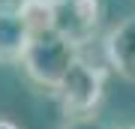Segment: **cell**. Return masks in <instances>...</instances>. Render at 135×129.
Returning <instances> with one entry per match:
<instances>
[{
  "label": "cell",
  "mask_w": 135,
  "mask_h": 129,
  "mask_svg": "<svg viewBox=\"0 0 135 129\" xmlns=\"http://www.w3.org/2000/svg\"><path fill=\"white\" fill-rule=\"evenodd\" d=\"M30 45V30L15 3H0V63H21Z\"/></svg>",
  "instance_id": "cell-5"
},
{
  "label": "cell",
  "mask_w": 135,
  "mask_h": 129,
  "mask_svg": "<svg viewBox=\"0 0 135 129\" xmlns=\"http://www.w3.org/2000/svg\"><path fill=\"white\" fill-rule=\"evenodd\" d=\"M0 129H18V126H15L9 117H0Z\"/></svg>",
  "instance_id": "cell-7"
},
{
  "label": "cell",
  "mask_w": 135,
  "mask_h": 129,
  "mask_svg": "<svg viewBox=\"0 0 135 129\" xmlns=\"http://www.w3.org/2000/svg\"><path fill=\"white\" fill-rule=\"evenodd\" d=\"M15 6H18V15H21V21L27 24L30 36L51 30V24H54V9H57V0H18Z\"/></svg>",
  "instance_id": "cell-6"
},
{
  "label": "cell",
  "mask_w": 135,
  "mask_h": 129,
  "mask_svg": "<svg viewBox=\"0 0 135 129\" xmlns=\"http://www.w3.org/2000/svg\"><path fill=\"white\" fill-rule=\"evenodd\" d=\"M75 57H78V48H72L66 39H60L54 30H45V33L30 36V45H27L21 63H24L27 75L36 84L57 90V84L63 81V75L69 72Z\"/></svg>",
  "instance_id": "cell-1"
},
{
  "label": "cell",
  "mask_w": 135,
  "mask_h": 129,
  "mask_svg": "<svg viewBox=\"0 0 135 129\" xmlns=\"http://www.w3.org/2000/svg\"><path fill=\"white\" fill-rule=\"evenodd\" d=\"M102 18V3L99 0H57L51 30L60 39H66L72 48H81L96 36Z\"/></svg>",
  "instance_id": "cell-3"
},
{
  "label": "cell",
  "mask_w": 135,
  "mask_h": 129,
  "mask_svg": "<svg viewBox=\"0 0 135 129\" xmlns=\"http://www.w3.org/2000/svg\"><path fill=\"white\" fill-rule=\"evenodd\" d=\"M105 75L108 72L96 66V63L84 60L81 54L72 60L69 72L63 75V81L57 84L60 105L66 117H87L93 108L102 102V90H105Z\"/></svg>",
  "instance_id": "cell-2"
},
{
  "label": "cell",
  "mask_w": 135,
  "mask_h": 129,
  "mask_svg": "<svg viewBox=\"0 0 135 129\" xmlns=\"http://www.w3.org/2000/svg\"><path fill=\"white\" fill-rule=\"evenodd\" d=\"M126 129H135V123H132V126H126Z\"/></svg>",
  "instance_id": "cell-8"
},
{
  "label": "cell",
  "mask_w": 135,
  "mask_h": 129,
  "mask_svg": "<svg viewBox=\"0 0 135 129\" xmlns=\"http://www.w3.org/2000/svg\"><path fill=\"white\" fill-rule=\"evenodd\" d=\"M105 60L120 78L135 84V15L123 18L105 36Z\"/></svg>",
  "instance_id": "cell-4"
}]
</instances>
